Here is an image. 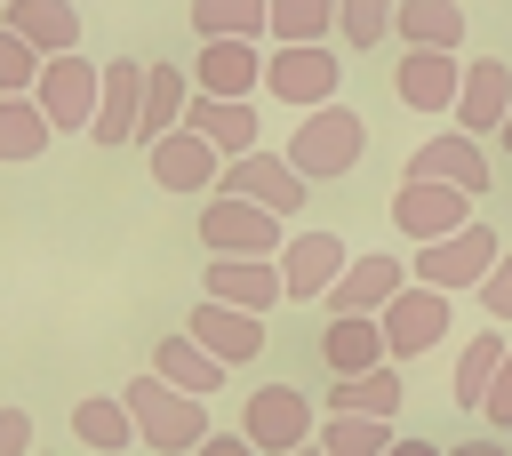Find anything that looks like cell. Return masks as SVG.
I'll list each match as a JSON object with an SVG mask.
<instances>
[{"instance_id":"cell-1","label":"cell","mask_w":512,"mask_h":456,"mask_svg":"<svg viewBox=\"0 0 512 456\" xmlns=\"http://www.w3.org/2000/svg\"><path fill=\"white\" fill-rule=\"evenodd\" d=\"M360 152H368V120H360L352 104H320V112H304V120H296V136H288V168H296L304 184L352 176V168H360Z\"/></svg>"},{"instance_id":"cell-2","label":"cell","mask_w":512,"mask_h":456,"mask_svg":"<svg viewBox=\"0 0 512 456\" xmlns=\"http://www.w3.org/2000/svg\"><path fill=\"white\" fill-rule=\"evenodd\" d=\"M128 400V416H136V440L152 448V456H192L200 440H208V408L192 400V392H176V384H160L152 368L120 392Z\"/></svg>"},{"instance_id":"cell-3","label":"cell","mask_w":512,"mask_h":456,"mask_svg":"<svg viewBox=\"0 0 512 456\" xmlns=\"http://www.w3.org/2000/svg\"><path fill=\"white\" fill-rule=\"evenodd\" d=\"M200 248H208V256H280L288 232H280V216L256 208V200L208 192V200H200Z\"/></svg>"},{"instance_id":"cell-4","label":"cell","mask_w":512,"mask_h":456,"mask_svg":"<svg viewBox=\"0 0 512 456\" xmlns=\"http://www.w3.org/2000/svg\"><path fill=\"white\" fill-rule=\"evenodd\" d=\"M240 432H248L256 456H296V448H312L320 416H312V400L296 384H256L248 408H240Z\"/></svg>"},{"instance_id":"cell-5","label":"cell","mask_w":512,"mask_h":456,"mask_svg":"<svg viewBox=\"0 0 512 456\" xmlns=\"http://www.w3.org/2000/svg\"><path fill=\"white\" fill-rule=\"evenodd\" d=\"M496 264H504V240H496L488 224H464V232H448V240L416 248V280H424V288H440V296H456V288H480Z\"/></svg>"},{"instance_id":"cell-6","label":"cell","mask_w":512,"mask_h":456,"mask_svg":"<svg viewBox=\"0 0 512 456\" xmlns=\"http://www.w3.org/2000/svg\"><path fill=\"white\" fill-rule=\"evenodd\" d=\"M96 96H104V64H88L80 48L72 56H48L40 64V88H32V104L48 112V128H96Z\"/></svg>"},{"instance_id":"cell-7","label":"cell","mask_w":512,"mask_h":456,"mask_svg":"<svg viewBox=\"0 0 512 456\" xmlns=\"http://www.w3.org/2000/svg\"><path fill=\"white\" fill-rule=\"evenodd\" d=\"M216 192H232V200H256V208H272V216L288 224V216L304 208V192H312V184H304V176L288 168V152H264V144H256V152H240V160H224V176H216Z\"/></svg>"},{"instance_id":"cell-8","label":"cell","mask_w":512,"mask_h":456,"mask_svg":"<svg viewBox=\"0 0 512 456\" xmlns=\"http://www.w3.org/2000/svg\"><path fill=\"white\" fill-rule=\"evenodd\" d=\"M464 224H472V192H456V184L408 176V184L392 192V232H408L416 248H432V240H448V232H464Z\"/></svg>"},{"instance_id":"cell-9","label":"cell","mask_w":512,"mask_h":456,"mask_svg":"<svg viewBox=\"0 0 512 456\" xmlns=\"http://www.w3.org/2000/svg\"><path fill=\"white\" fill-rule=\"evenodd\" d=\"M200 296L208 304H232V312H272V304H288V280H280V256H208V272H200Z\"/></svg>"},{"instance_id":"cell-10","label":"cell","mask_w":512,"mask_h":456,"mask_svg":"<svg viewBox=\"0 0 512 456\" xmlns=\"http://www.w3.org/2000/svg\"><path fill=\"white\" fill-rule=\"evenodd\" d=\"M336 48L320 40V48H272L264 56V96H280V104H304V112H320V104H336Z\"/></svg>"},{"instance_id":"cell-11","label":"cell","mask_w":512,"mask_h":456,"mask_svg":"<svg viewBox=\"0 0 512 456\" xmlns=\"http://www.w3.org/2000/svg\"><path fill=\"white\" fill-rule=\"evenodd\" d=\"M400 288H408V264L376 248V256H352L344 280H336L320 304H328V320H384V304H392Z\"/></svg>"},{"instance_id":"cell-12","label":"cell","mask_w":512,"mask_h":456,"mask_svg":"<svg viewBox=\"0 0 512 456\" xmlns=\"http://www.w3.org/2000/svg\"><path fill=\"white\" fill-rule=\"evenodd\" d=\"M192 88H200V96H224V104H248V96L264 88V56H256V40H200V56H192Z\"/></svg>"},{"instance_id":"cell-13","label":"cell","mask_w":512,"mask_h":456,"mask_svg":"<svg viewBox=\"0 0 512 456\" xmlns=\"http://www.w3.org/2000/svg\"><path fill=\"white\" fill-rule=\"evenodd\" d=\"M344 240L336 232H288V248H280V280H288V304H312V296H328L336 280H344Z\"/></svg>"},{"instance_id":"cell-14","label":"cell","mask_w":512,"mask_h":456,"mask_svg":"<svg viewBox=\"0 0 512 456\" xmlns=\"http://www.w3.org/2000/svg\"><path fill=\"white\" fill-rule=\"evenodd\" d=\"M448 336V296L440 288H400L392 304H384V344H392V360H416V352H432Z\"/></svg>"},{"instance_id":"cell-15","label":"cell","mask_w":512,"mask_h":456,"mask_svg":"<svg viewBox=\"0 0 512 456\" xmlns=\"http://www.w3.org/2000/svg\"><path fill=\"white\" fill-rule=\"evenodd\" d=\"M504 120H512V64H504V56L464 64V88H456V128H464V136H504Z\"/></svg>"},{"instance_id":"cell-16","label":"cell","mask_w":512,"mask_h":456,"mask_svg":"<svg viewBox=\"0 0 512 456\" xmlns=\"http://www.w3.org/2000/svg\"><path fill=\"white\" fill-rule=\"evenodd\" d=\"M136 120H144V64L136 56H112L104 64V96H96V144L104 152H120V144H136Z\"/></svg>"},{"instance_id":"cell-17","label":"cell","mask_w":512,"mask_h":456,"mask_svg":"<svg viewBox=\"0 0 512 456\" xmlns=\"http://www.w3.org/2000/svg\"><path fill=\"white\" fill-rule=\"evenodd\" d=\"M144 168H152V184L160 192H216V176H224V160H216V144H200L192 128H176V136H160L152 152H144Z\"/></svg>"},{"instance_id":"cell-18","label":"cell","mask_w":512,"mask_h":456,"mask_svg":"<svg viewBox=\"0 0 512 456\" xmlns=\"http://www.w3.org/2000/svg\"><path fill=\"white\" fill-rule=\"evenodd\" d=\"M184 336L208 352V360H224V368H240V360H256L264 352V320L256 312H232V304H192V320H184Z\"/></svg>"},{"instance_id":"cell-19","label":"cell","mask_w":512,"mask_h":456,"mask_svg":"<svg viewBox=\"0 0 512 456\" xmlns=\"http://www.w3.org/2000/svg\"><path fill=\"white\" fill-rule=\"evenodd\" d=\"M408 176H432V184H456V192H488V152H480V136H464V128H448V136H432V144H416L408 152Z\"/></svg>"},{"instance_id":"cell-20","label":"cell","mask_w":512,"mask_h":456,"mask_svg":"<svg viewBox=\"0 0 512 456\" xmlns=\"http://www.w3.org/2000/svg\"><path fill=\"white\" fill-rule=\"evenodd\" d=\"M400 104L408 112H456V88H464V64L456 56H432V48H408L400 72H392Z\"/></svg>"},{"instance_id":"cell-21","label":"cell","mask_w":512,"mask_h":456,"mask_svg":"<svg viewBox=\"0 0 512 456\" xmlns=\"http://www.w3.org/2000/svg\"><path fill=\"white\" fill-rule=\"evenodd\" d=\"M0 24H8L24 48H40V56H72V48H80V8H72V0H8Z\"/></svg>"},{"instance_id":"cell-22","label":"cell","mask_w":512,"mask_h":456,"mask_svg":"<svg viewBox=\"0 0 512 456\" xmlns=\"http://www.w3.org/2000/svg\"><path fill=\"white\" fill-rule=\"evenodd\" d=\"M192 112V72L184 64H144V120H136V144L152 152L160 136H176Z\"/></svg>"},{"instance_id":"cell-23","label":"cell","mask_w":512,"mask_h":456,"mask_svg":"<svg viewBox=\"0 0 512 456\" xmlns=\"http://www.w3.org/2000/svg\"><path fill=\"white\" fill-rule=\"evenodd\" d=\"M184 128H192L200 144H216V160H240V152H256V104H224V96H200V88H192V112H184Z\"/></svg>"},{"instance_id":"cell-24","label":"cell","mask_w":512,"mask_h":456,"mask_svg":"<svg viewBox=\"0 0 512 456\" xmlns=\"http://www.w3.org/2000/svg\"><path fill=\"white\" fill-rule=\"evenodd\" d=\"M320 360H328V376H368V368H384V360H392L384 320H328Z\"/></svg>"},{"instance_id":"cell-25","label":"cell","mask_w":512,"mask_h":456,"mask_svg":"<svg viewBox=\"0 0 512 456\" xmlns=\"http://www.w3.org/2000/svg\"><path fill=\"white\" fill-rule=\"evenodd\" d=\"M392 32H400L408 48L456 56V48H464V8H456V0H400V8H392Z\"/></svg>"},{"instance_id":"cell-26","label":"cell","mask_w":512,"mask_h":456,"mask_svg":"<svg viewBox=\"0 0 512 456\" xmlns=\"http://www.w3.org/2000/svg\"><path fill=\"white\" fill-rule=\"evenodd\" d=\"M504 360H512V344H504L496 328H480V336L464 344V360H456V384H448L464 416H480V408H488V392H496V376H504Z\"/></svg>"},{"instance_id":"cell-27","label":"cell","mask_w":512,"mask_h":456,"mask_svg":"<svg viewBox=\"0 0 512 456\" xmlns=\"http://www.w3.org/2000/svg\"><path fill=\"white\" fill-rule=\"evenodd\" d=\"M152 376H160V384H176V392H192V400H208V392L224 384V360H208V352H200V344L176 328V336H160V352H152Z\"/></svg>"},{"instance_id":"cell-28","label":"cell","mask_w":512,"mask_h":456,"mask_svg":"<svg viewBox=\"0 0 512 456\" xmlns=\"http://www.w3.org/2000/svg\"><path fill=\"white\" fill-rule=\"evenodd\" d=\"M328 416H400V368L384 360V368H368V376H336L328 384Z\"/></svg>"},{"instance_id":"cell-29","label":"cell","mask_w":512,"mask_h":456,"mask_svg":"<svg viewBox=\"0 0 512 456\" xmlns=\"http://www.w3.org/2000/svg\"><path fill=\"white\" fill-rule=\"evenodd\" d=\"M200 40H272V0H192Z\"/></svg>"},{"instance_id":"cell-30","label":"cell","mask_w":512,"mask_h":456,"mask_svg":"<svg viewBox=\"0 0 512 456\" xmlns=\"http://www.w3.org/2000/svg\"><path fill=\"white\" fill-rule=\"evenodd\" d=\"M48 112L32 104V96H0V168H24V160H40L48 152Z\"/></svg>"},{"instance_id":"cell-31","label":"cell","mask_w":512,"mask_h":456,"mask_svg":"<svg viewBox=\"0 0 512 456\" xmlns=\"http://www.w3.org/2000/svg\"><path fill=\"white\" fill-rule=\"evenodd\" d=\"M72 432H80V448H128L136 416H128V400H112V392H88V400L72 408Z\"/></svg>"},{"instance_id":"cell-32","label":"cell","mask_w":512,"mask_h":456,"mask_svg":"<svg viewBox=\"0 0 512 456\" xmlns=\"http://www.w3.org/2000/svg\"><path fill=\"white\" fill-rule=\"evenodd\" d=\"M336 32V0H272V40L280 48H320Z\"/></svg>"},{"instance_id":"cell-33","label":"cell","mask_w":512,"mask_h":456,"mask_svg":"<svg viewBox=\"0 0 512 456\" xmlns=\"http://www.w3.org/2000/svg\"><path fill=\"white\" fill-rule=\"evenodd\" d=\"M392 440H400V432H392L384 416H328V424H320V448H328V456H392Z\"/></svg>"},{"instance_id":"cell-34","label":"cell","mask_w":512,"mask_h":456,"mask_svg":"<svg viewBox=\"0 0 512 456\" xmlns=\"http://www.w3.org/2000/svg\"><path fill=\"white\" fill-rule=\"evenodd\" d=\"M392 8H400V0H336V32H344L352 48H376V40L392 32Z\"/></svg>"},{"instance_id":"cell-35","label":"cell","mask_w":512,"mask_h":456,"mask_svg":"<svg viewBox=\"0 0 512 456\" xmlns=\"http://www.w3.org/2000/svg\"><path fill=\"white\" fill-rule=\"evenodd\" d=\"M40 64H48V56L24 48V40L0 24V96H32V88H40Z\"/></svg>"},{"instance_id":"cell-36","label":"cell","mask_w":512,"mask_h":456,"mask_svg":"<svg viewBox=\"0 0 512 456\" xmlns=\"http://www.w3.org/2000/svg\"><path fill=\"white\" fill-rule=\"evenodd\" d=\"M480 304H488V320H512V248H504V264L480 280Z\"/></svg>"},{"instance_id":"cell-37","label":"cell","mask_w":512,"mask_h":456,"mask_svg":"<svg viewBox=\"0 0 512 456\" xmlns=\"http://www.w3.org/2000/svg\"><path fill=\"white\" fill-rule=\"evenodd\" d=\"M32 448V416L24 408H0V456H24Z\"/></svg>"},{"instance_id":"cell-38","label":"cell","mask_w":512,"mask_h":456,"mask_svg":"<svg viewBox=\"0 0 512 456\" xmlns=\"http://www.w3.org/2000/svg\"><path fill=\"white\" fill-rule=\"evenodd\" d=\"M480 416H488V424H512V360H504V376H496V392H488Z\"/></svg>"},{"instance_id":"cell-39","label":"cell","mask_w":512,"mask_h":456,"mask_svg":"<svg viewBox=\"0 0 512 456\" xmlns=\"http://www.w3.org/2000/svg\"><path fill=\"white\" fill-rule=\"evenodd\" d=\"M192 456H256V448H248V432H208Z\"/></svg>"},{"instance_id":"cell-40","label":"cell","mask_w":512,"mask_h":456,"mask_svg":"<svg viewBox=\"0 0 512 456\" xmlns=\"http://www.w3.org/2000/svg\"><path fill=\"white\" fill-rule=\"evenodd\" d=\"M448 456H512V448H504L496 432H480V440H464V448H448Z\"/></svg>"},{"instance_id":"cell-41","label":"cell","mask_w":512,"mask_h":456,"mask_svg":"<svg viewBox=\"0 0 512 456\" xmlns=\"http://www.w3.org/2000/svg\"><path fill=\"white\" fill-rule=\"evenodd\" d=\"M392 456H448V448H432V440H392Z\"/></svg>"},{"instance_id":"cell-42","label":"cell","mask_w":512,"mask_h":456,"mask_svg":"<svg viewBox=\"0 0 512 456\" xmlns=\"http://www.w3.org/2000/svg\"><path fill=\"white\" fill-rule=\"evenodd\" d=\"M296 456H328V448H320V440H312V448H296Z\"/></svg>"},{"instance_id":"cell-43","label":"cell","mask_w":512,"mask_h":456,"mask_svg":"<svg viewBox=\"0 0 512 456\" xmlns=\"http://www.w3.org/2000/svg\"><path fill=\"white\" fill-rule=\"evenodd\" d=\"M496 144H504V152H512V120H504V136H496Z\"/></svg>"},{"instance_id":"cell-44","label":"cell","mask_w":512,"mask_h":456,"mask_svg":"<svg viewBox=\"0 0 512 456\" xmlns=\"http://www.w3.org/2000/svg\"><path fill=\"white\" fill-rule=\"evenodd\" d=\"M0 8H8V0H0Z\"/></svg>"}]
</instances>
